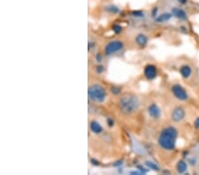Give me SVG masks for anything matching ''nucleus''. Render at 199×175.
Wrapping results in <instances>:
<instances>
[{
	"label": "nucleus",
	"mask_w": 199,
	"mask_h": 175,
	"mask_svg": "<svg viewBox=\"0 0 199 175\" xmlns=\"http://www.w3.org/2000/svg\"><path fill=\"white\" fill-rule=\"evenodd\" d=\"M177 137L178 131L174 126H167L160 132L157 137L158 146L167 151L174 150L176 146Z\"/></svg>",
	"instance_id": "1"
},
{
	"label": "nucleus",
	"mask_w": 199,
	"mask_h": 175,
	"mask_svg": "<svg viewBox=\"0 0 199 175\" xmlns=\"http://www.w3.org/2000/svg\"><path fill=\"white\" fill-rule=\"evenodd\" d=\"M118 106L120 111L126 116H131L135 114L140 108V101L136 95L133 94H124L120 96Z\"/></svg>",
	"instance_id": "2"
},
{
	"label": "nucleus",
	"mask_w": 199,
	"mask_h": 175,
	"mask_svg": "<svg viewBox=\"0 0 199 175\" xmlns=\"http://www.w3.org/2000/svg\"><path fill=\"white\" fill-rule=\"evenodd\" d=\"M89 99L94 103H102L106 98V91L105 88L99 83H92L89 86Z\"/></svg>",
	"instance_id": "3"
},
{
	"label": "nucleus",
	"mask_w": 199,
	"mask_h": 175,
	"mask_svg": "<svg viewBox=\"0 0 199 175\" xmlns=\"http://www.w3.org/2000/svg\"><path fill=\"white\" fill-rule=\"evenodd\" d=\"M124 49V43L120 40H112L108 42L104 47V52L106 56L118 54Z\"/></svg>",
	"instance_id": "4"
},
{
	"label": "nucleus",
	"mask_w": 199,
	"mask_h": 175,
	"mask_svg": "<svg viewBox=\"0 0 199 175\" xmlns=\"http://www.w3.org/2000/svg\"><path fill=\"white\" fill-rule=\"evenodd\" d=\"M172 93L176 99L180 101H186L189 98V95L184 88H182L179 84H174L172 87Z\"/></svg>",
	"instance_id": "5"
},
{
	"label": "nucleus",
	"mask_w": 199,
	"mask_h": 175,
	"mask_svg": "<svg viewBox=\"0 0 199 175\" xmlns=\"http://www.w3.org/2000/svg\"><path fill=\"white\" fill-rule=\"evenodd\" d=\"M185 115H186L185 110L182 107L178 106V107H175L173 110V112L171 113V119H173V121L178 123V122H180L184 119Z\"/></svg>",
	"instance_id": "6"
},
{
	"label": "nucleus",
	"mask_w": 199,
	"mask_h": 175,
	"mask_svg": "<svg viewBox=\"0 0 199 175\" xmlns=\"http://www.w3.org/2000/svg\"><path fill=\"white\" fill-rule=\"evenodd\" d=\"M147 113L150 118L153 119H158L161 117V110L156 103H151L147 108Z\"/></svg>",
	"instance_id": "7"
},
{
	"label": "nucleus",
	"mask_w": 199,
	"mask_h": 175,
	"mask_svg": "<svg viewBox=\"0 0 199 175\" xmlns=\"http://www.w3.org/2000/svg\"><path fill=\"white\" fill-rule=\"evenodd\" d=\"M157 69L154 66L149 65L147 66L144 69V76L149 80H153L154 78L157 77Z\"/></svg>",
	"instance_id": "8"
},
{
	"label": "nucleus",
	"mask_w": 199,
	"mask_h": 175,
	"mask_svg": "<svg viewBox=\"0 0 199 175\" xmlns=\"http://www.w3.org/2000/svg\"><path fill=\"white\" fill-rule=\"evenodd\" d=\"M180 72L181 74V76L185 79H188L189 77H190L191 73H192V69L189 66H187V65H184L180 67Z\"/></svg>",
	"instance_id": "9"
},
{
	"label": "nucleus",
	"mask_w": 199,
	"mask_h": 175,
	"mask_svg": "<svg viewBox=\"0 0 199 175\" xmlns=\"http://www.w3.org/2000/svg\"><path fill=\"white\" fill-rule=\"evenodd\" d=\"M90 131L96 134H99L102 133L103 127H102V126L98 123V122L93 121L92 123L90 124Z\"/></svg>",
	"instance_id": "10"
},
{
	"label": "nucleus",
	"mask_w": 199,
	"mask_h": 175,
	"mask_svg": "<svg viewBox=\"0 0 199 175\" xmlns=\"http://www.w3.org/2000/svg\"><path fill=\"white\" fill-rule=\"evenodd\" d=\"M176 169L179 173H184L187 171V163L184 160L179 161L178 164L176 165Z\"/></svg>",
	"instance_id": "11"
},
{
	"label": "nucleus",
	"mask_w": 199,
	"mask_h": 175,
	"mask_svg": "<svg viewBox=\"0 0 199 175\" xmlns=\"http://www.w3.org/2000/svg\"><path fill=\"white\" fill-rule=\"evenodd\" d=\"M147 40H148V39H147V37L145 36V35H143V34H139V35L136 36V43H137L139 46H142V47H143V46H144V45L146 44Z\"/></svg>",
	"instance_id": "12"
},
{
	"label": "nucleus",
	"mask_w": 199,
	"mask_h": 175,
	"mask_svg": "<svg viewBox=\"0 0 199 175\" xmlns=\"http://www.w3.org/2000/svg\"><path fill=\"white\" fill-rule=\"evenodd\" d=\"M173 13H174L177 18L180 19V20H185V19H186V13H185V12L180 10V9H179V8H174V9L173 10Z\"/></svg>",
	"instance_id": "13"
},
{
	"label": "nucleus",
	"mask_w": 199,
	"mask_h": 175,
	"mask_svg": "<svg viewBox=\"0 0 199 175\" xmlns=\"http://www.w3.org/2000/svg\"><path fill=\"white\" fill-rule=\"evenodd\" d=\"M170 18H171V14H169V13H163L162 15H160V16L157 18V21H159V22L167 21H168Z\"/></svg>",
	"instance_id": "14"
},
{
	"label": "nucleus",
	"mask_w": 199,
	"mask_h": 175,
	"mask_svg": "<svg viewBox=\"0 0 199 175\" xmlns=\"http://www.w3.org/2000/svg\"><path fill=\"white\" fill-rule=\"evenodd\" d=\"M194 126H195L196 128H199V117L196 119V121H195V123H194Z\"/></svg>",
	"instance_id": "15"
}]
</instances>
